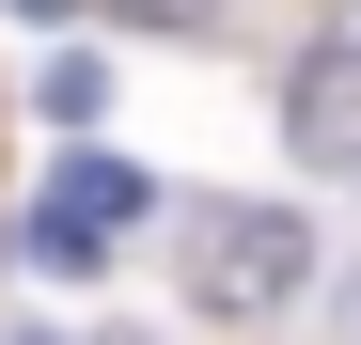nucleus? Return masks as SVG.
<instances>
[{
    "label": "nucleus",
    "mask_w": 361,
    "mask_h": 345,
    "mask_svg": "<svg viewBox=\"0 0 361 345\" xmlns=\"http://www.w3.org/2000/svg\"><path fill=\"white\" fill-rule=\"evenodd\" d=\"M142 204H157V189H142L126 157H63V172H47V204H32V251H47V267H94Z\"/></svg>",
    "instance_id": "f03ea898"
},
{
    "label": "nucleus",
    "mask_w": 361,
    "mask_h": 345,
    "mask_svg": "<svg viewBox=\"0 0 361 345\" xmlns=\"http://www.w3.org/2000/svg\"><path fill=\"white\" fill-rule=\"evenodd\" d=\"M110 16H157V32H220V0H110Z\"/></svg>",
    "instance_id": "39448f33"
},
{
    "label": "nucleus",
    "mask_w": 361,
    "mask_h": 345,
    "mask_svg": "<svg viewBox=\"0 0 361 345\" xmlns=\"http://www.w3.org/2000/svg\"><path fill=\"white\" fill-rule=\"evenodd\" d=\"M330 345H361V267H345V282H330Z\"/></svg>",
    "instance_id": "423d86ee"
},
{
    "label": "nucleus",
    "mask_w": 361,
    "mask_h": 345,
    "mask_svg": "<svg viewBox=\"0 0 361 345\" xmlns=\"http://www.w3.org/2000/svg\"><path fill=\"white\" fill-rule=\"evenodd\" d=\"M94 110H110V63L63 47V63H47V126H94Z\"/></svg>",
    "instance_id": "20e7f679"
},
{
    "label": "nucleus",
    "mask_w": 361,
    "mask_h": 345,
    "mask_svg": "<svg viewBox=\"0 0 361 345\" xmlns=\"http://www.w3.org/2000/svg\"><path fill=\"white\" fill-rule=\"evenodd\" d=\"M283 126H298V157L361 172V47H314V63L283 79Z\"/></svg>",
    "instance_id": "7ed1b4c3"
},
{
    "label": "nucleus",
    "mask_w": 361,
    "mask_h": 345,
    "mask_svg": "<svg viewBox=\"0 0 361 345\" xmlns=\"http://www.w3.org/2000/svg\"><path fill=\"white\" fill-rule=\"evenodd\" d=\"M0 16H47V32H63V16H79V0H0Z\"/></svg>",
    "instance_id": "0eeeda50"
},
{
    "label": "nucleus",
    "mask_w": 361,
    "mask_h": 345,
    "mask_svg": "<svg viewBox=\"0 0 361 345\" xmlns=\"http://www.w3.org/2000/svg\"><path fill=\"white\" fill-rule=\"evenodd\" d=\"M204 267H189V299L204 314H298V299H314V220H298V204H204V236H189Z\"/></svg>",
    "instance_id": "f257e3e1"
}]
</instances>
